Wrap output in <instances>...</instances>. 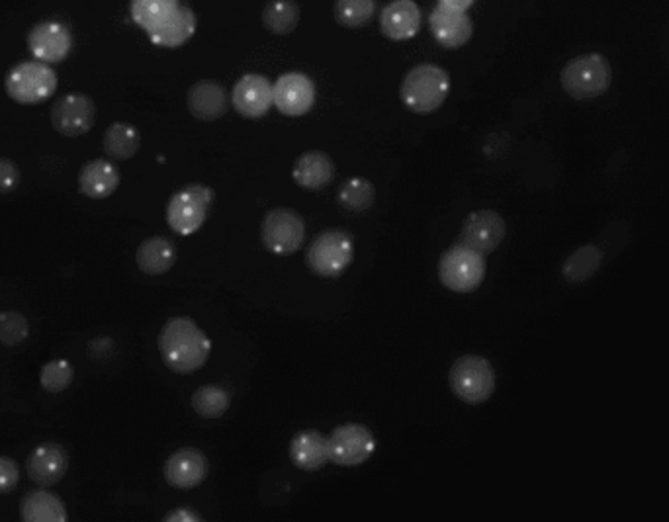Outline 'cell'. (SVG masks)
<instances>
[{
	"instance_id": "cb8c5ba5",
	"label": "cell",
	"mask_w": 669,
	"mask_h": 522,
	"mask_svg": "<svg viewBox=\"0 0 669 522\" xmlns=\"http://www.w3.org/2000/svg\"><path fill=\"white\" fill-rule=\"evenodd\" d=\"M137 268L147 276H163L176 263V247L173 240L163 235H153L143 240L135 253Z\"/></svg>"
},
{
	"instance_id": "4dcf8cb0",
	"label": "cell",
	"mask_w": 669,
	"mask_h": 522,
	"mask_svg": "<svg viewBox=\"0 0 669 522\" xmlns=\"http://www.w3.org/2000/svg\"><path fill=\"white\" fill-rule=\"evenodd\" d=\"M231 406V393L219 383H208L194 391V413L200 414L202 419H219L227 413Z\"/></svg>"
},
{
	"instance_id": "e575fe53",
	"label": "cell",
	"mask_w": 669,
	"mask_h": 522,
	"mask_svg": "<svg viewBox=\"0 0 669 522\" xmlns=\"http://www.w3.org/2000/svg\"><path fill=\"white\" fill-rule=\"evenodd\" d=\"M30 335V324L20 311L0 314V342L7 347L22 345Z\"/></svg>"
},
{
	"instance_id": "d4e9b609",
	"label": "cell",
	"mask_w": 669,
	"mask_h": 522,
	"mask_svg": "<svg viewBox=\"0 0 669 522\" xmlns=\"http://www.w3.org/2000/svg\"><path fill=\"white\" fill-rule=\"evenodd\" d=\"M68 506L63 499L48 491V488L30 491L20 503V521L24 522H65Z\"/></svg>"
},
{
	"instance_id": "5bb4252c",
	"label": "cell",
	"mask_w": 669,
	"mask_h": 522,
	"mask_svg": "<svg viewBox=\"0 0 669 522\" xmlns=\"http://www.w3.org/2000/svg\"><path fill=\"white\" fill-rule=\"evenodd\" d=\"M505 222L494 209H477L464 219L461 229V243L482 255H492L505 239Z\"/></svg>"
},
{
	"instance_id": "d6a6232c",
	"label": "cell",
	"mask_w": 669,
	"mask_h": 522,
	"mask_svg": "<svg viewBox=\"0 0 669 522\" xmlns=\"http://www.w3.org/2000/svg\"><path fill=\"white\" fill-rule=\"evenodd\" d=\"M603 263V250L595 245H586L577 249L564 265V278L568 283H584L589 276H594Z\"/></svg>"
},
{
	"instance_id": "f1b7e54d",
	"label": "cell",
	"mask_w": 669,
	"mask_h": 522,
	"mask_svg": "<svg viewBox=\"0 0 669 522\" xmlns=\"http://www.w3.org/2000/svg\"><path fill=\"white\" fill-rule=\"evenodd\" d=\"M301 10L296 0H267L263 24L275 35H288L300 24Z\"/></svg>"
},
{
	"instance_id": "9a60e30c",
	"label": "cell",
	"mask_w": 669,
	"mask_h": 522,
	"mask_svg": "<svg viewBox=\"0 0 669 522\" xmlns=\"http://www.w3.org/2000/svg\"><path fill=\"white\" fill-rule=\"evenodd\" d=\"M209 464L206 454L198 448H178L165 462L163 475L175 490H194L208 478Z\"/></svg>"
},
{
	"instance_id": "4316f807",
	"label": "cell",
	"mask_w": 669,
	"mask_h": 522,
	"mask_svg": "<svg viewBox=\"0 0 669 522\" xmlns=\"http://www.w3.org/2000/svg\"><path fill=\"white\" fill-rule=\"evenodd\" d=\"M181 4V0H132L130 12L135 24L151 35L175 17Z\"/></svg>"
},
{
	"instance_id": "f35d334b",
	"label": "cell",
	"mask_w": 669,
	"mask_h": 522,
	"mask_svg": "<svg viewBox=\"0 0 669 522\" xmlns=\"http://www.w3.org/2000/svg\"><path fill=\"white\" fill-rule=\"evenodd\" d=\"M476 0H439V4H444V7H451V9L456 10H466L472 9V4H474Z\"/></svg>"
},
{
	"instance_id": "7402d4cb",
	"label": "cell",
	"mask_w": 669,
	"mask_h": 522,
	"mask_svg": "<svg viewBox=\"0 0 669 522\" xmlns=\"http://www.w3.org/2000/svg\"><path fill=\"white\" fill-rule=\"evenodd\" d=\"M120 183V168L109 158H93L79 173V192L91 199L110 198Z\"/></svg>"
},
{
	"instance_id": "277c9868",
	"label": "cell",
	"mask_w": 669,
	"mask_h": 522,
	"mask_svg": "<svg viewBox=\"0 0 669 522\" xmlns=\"http://www.w3.org/2000/svg\"><path fill=\"white\" fill-rule=\"evenodd\" d=\"M354 260V237L347 229L331 227L319 233L311 240L310 249L306 253V263L311 273L334 280L352 265Z\"/></svg>"
},
{
	"instance_id": "9c48e42d",
	"label": "cell",
	"mask_w": 669,
	"mask_h": 522,
	"mask_svg": "<svg viewBox=\"0 0 669 522\" xmlns=\"http://www.w3.org/2000/svg\"><path fill=\"white\" fill-rule=\"evenodd\" d=\"M260 239L268 253L277 257L296 255L306 239V222L290 207H275L267 212L260 225Z\"/></svg>"
},
{
	"instance_id": "44dd1931",
	"label": "cell",
	"mask_w": 669,
	"mask_h": 522,
	"mask_svg": "<svg viewBox=\"0 0 669 522\" xmlns=\"http://www.w3.org/2000/svg\"><path fill=\"white\" fill-rule=\"evenodd\" d=\"M323 432L316 429L300 431L294 434L288 447V454L296 468L303 472H318L329 464V444Z\"/></svg>"
},
{
	"instance_id": "8d00e7d4",
	"label": "cell",
	"mask_w": 669,
	"mask_h": 522,
	"mask_svg": "<svg viewBox=\"0 0 669 522\" xmlns=\"http://www.w3.org/2000/svg\"><path fill=\"white\" fill-rule=\"evenodd\" d=\"M22 181L20 166L7 157H0V194H10L17 191Z\"/></svg>"
},
{
	"instance_id": "7c38bea8",
	"label": "cell",
	"mask_w": 669,
	"mask_h": 522,
	"mask_svg": "<svg viewBox=\"0 0 669 522\" xmlns=\"http://www.w3.org/2000/svg\"><path fill=\"white\" fill-rule=\"evenodd\" d=\"M318 100V89L310 76L303 73H285L272 84L275 109L288 117H300L310 114Z\"/></svg>"
},
{
	"instance_id": "6da1fadb",
	"label": "cell",
	"mask_w": 669,
	"mask_h": 522,
	"mask_svg": "<svg viewBox=\"0 0 669 522\" xmlns=\"http://www.w3.org/2000/svg\"><path fill=\"white\" fill-rule=\"evenodd\" d=\"M157 347L171 372L193 373L206 365L212 352V339L191 317H173L163 325Z\"/></svg>"
},
{
	"instance_id": "52a82bcc",
	"label": "cell",
	"mask_w": 669,
	"mask_h": 522,
	"mask_svg": "<svg viewBox=\"0 0 669 522\" xmlns=\"http://www.w3.org/2000/svg\"><path fill=\"white\" fill-rule=\"evenodd\" d=\"M214 204V191L208 184L191 183L181 186L167 204V224L176 235L191 237L200 229Z\"/></svg>"
},
{
	"instance_id": "2e32d148",
	"label": "cell",
	"mask_w": 669,
	"mask_h": 522,
	"mask_svg": "<svg viewBox=\"0 0 669 522\" xmlns=\"http://www.w3.org/2000/svg\"><path fill=\"white\" fill-rule=\"evenodd\" d=\"M231 104L239 116L259 120L272 109V83L259 73H247L235 83Z\"/></svg>"
},
{
	"instance_id": "484cf974",
	"label": "cell",
	"mask_w": 669,
	"mask_h": 522,
	"mask_svg": "<svg viewBox=\"0 0 669 522\" xmlns=\"http://www.w3.org/2000/svg\"><path fill=\"white\" fill-rule=\"evenodd\" d=\"M196 28H198V18L194 14V10L181 4V9L176 10L175 17L171 18L167 24L159 28L157 32L151 33L147 38L157 48L176 50V48H183L186 42L193 40Z\"/></svg>"
},
{
	"instance_id": "30bf717a",
	"label": "cell",
	"mask_w": 669,
	"mask_h": 522,
	"mask_svg": "<svg viewBox=\"0 0 669 522\" xmlns=\"http://www.w3.org/2000/svg\"><path fill=\"white\" fill-rule=\"evenodd\" d=\"M329 462L343 468H357L377 452V439L369 427L359 423H347L334 427L327 439Z\"/></svg>"
},
{
	"instance_id": "8992f818",
	"label": "cell",
	"mask_w": 669,
	"mask_h": 522,
	"mask_svg": "<svg viewBox=\"0 0 669 522\" xmlns=\"http://www.w3.org/2000/svg\"><path fill=\"white\" fill-rule=\"evenodd\" d=\"M485 278V255L464 243H454L439 258V280L454 294L476 291Z\"/></svg>"
},
{
	"instance_id": "4fadbf2b",
	"label": "cell",
	"mask_w": 669,
	"mask_h": 522,
	"mask_svg": "<svg viewBox=\"0 0 669 522\" xmlns=\"http://www.w3.org/2000/svg\"><path fill=\"white\" fill-rule=\"evenodd\" d=\"M28 50L35 61L48 65L61 63L73 50V33L58 20H43L28 32Z\"/></svg>"
},
{
	"instance_id": "74e56055",
	"label": "cell",
	"mask_w": 669,
	"mask_h": 522,
	"mask_svg": "<svg viewBox=\"0 0 669 522\" xmlns=\"http://www.w3.org/2000/svg\"><path fill=\"white\" fill-rule=\"evenodd\" d=\"M165 522H175V521H188V522H200L204 521L202 519L200 513L198 511H194V509H186V506H181V509H175V511H168L167 516L163 519Z\"/></svg>"
},
{
	"instance_id": "5b68a950",
	"label": "cell",
	"mask_w": 669,
	"mask_h": 522,
	"mask_svg": "<svg viewBox=\"0 0 669 522\" xmlns=\"http://www.w3.org/2000/svg\"><path fill=\"white\" fill-rule=\"evenodd\" d=\"M58 73L42 61H20L4 79V91L10 100L22 106L43 104L58 92Z\"/></svg>"
},
{
	"instance_id": "ac0fdd59",
	"label": "cell",
	"mask_w": 669,
	"mask_h": 522,
	"mask_svg": "<svg viewBox=\"0 0 669 522\" xmlns=\"http://www.w3.org/2000/svg\"><path fill=\"white\" fill-rule=\"evenodd\" d=\"M28 478L40 488L58 485L59 481L68 475L69 452L68 448L58 442H43L32 450L25 462Z\"/></svg>"
},
{
	"instance_id": "83f0119b",
	"label": "cell",
	"mask_w": 669,
	"mask_h": 522,
	"mask_svg": "<svg viewBox=\"0 0 669 522\" xmlns=\"http://www.w3.org/2000/svg\"><path fill=\"white\" fill-rule=\"evenodd\" d=\"M102 147L109 157L116 161H130L137 155L142 147V135L135 130V125L127 122H114L109 130L104 132Z\"/></svg>"
},
{
	"instance_id": "f546056e",
	"label": "cell",
	"mask_w": 669,
	"mask_h": 522,
	"mask_svg": "<svg viewBox=\"0 0 669 522\" xmlns=\"http://www.w3.org/2000/svg\"><path fill=\"white\" fill-rule=\"evenodd\" d=\"M374 199H377L374 184L370 183L369 178H362V176H354V178L344 181L339 192H337L339 206L347 209V212H352V214L367 212V209L374 206Z\"/></svg>"
},
{
	"instance_id": "7a4b0ae2",
	"label": "cell",
	"mask_w": 669,
	"mask_h": 522,
	"mask_svg": "<svg viewBox=\"0 0 669 522\" xmlns=\"http://www.w3.org/2000/svg\"><path fill=\"white\" fill-rule=\"evenodd\" d=\"M451 92V75L443 66L421 63L403 76L400 99L413 114L428 116L441 109Z\"/></svg>"
},
{
	"instance_id": "8fae6325",
	"label": "cell",
	"mask_w": 669,
	"mask_h": 522,
	"mask_svg": "<svg viewBox=\"0 0 669 522\" xmlns=\"http://www.w3.org/2000/svg\"><path fill=\"white\" fill-rule=\"evenodd\" d=\"M96 104L83 92H69L51 109V125L65 137H81L93 130Z\"/></svg>"
},
{
	"instance_id": "603a6c76",
	"label": "cell",
	"mask_w": 669,
	"mask_h": 522,
	"mask_svg": "<svg viewBox=\"0 0 669 522\" xmlns=\"http://www.w3.org/2000/svg\"><path fill=\"white\" fill-rule=\"evenodd\" d=\"M186 104L196 120L216 122L219 117L226 116L229 106L226 86L216 81H198L188 89Z\"/></svg>"
},
{
	"instance_id": "e0dca14e",
	"label": "cell",
	"mask_w": 669,
	"mask_h": 522,
	"mask_svg": "<svg viewBox=\"0 0 669 522\" xmlns=\"http://www.w3.org/2000/svg\"><path fill=\"white\" fill-rule=\"evenodd\" d=\"M429 28L435 42L444 50H461L474 35V22L464 10L439 4L429 17Z\"/></svg>"
},
{
	"instance_id": "d6986e66",
	"label": "cell",
	"mask_w": 669,
	"mask_h": 522,
	"mask_svg": "<svg viewBox=\"0 0 669 522\" xmlns=\"http://www.w3.org/2000/svg\"><path fill=\"white\" fill-rule=\"evenodd\" d=\"M380 30L388 40L408 42L421 30V9L415 0H392L380 14Z\"/></svg>"
},
{
	"instance_id": "d590c367",
	"label": "cell",
	"mask_w": 669,
	"mask_h": 522,
	"mask_svg": "<svg viewBox=\"0 0 669 522\" xmlns=\"http://www.w3.org/2000/svg\"><path fill=\"white\" fill-rule=\"evenodd\" d=\"M20 483V465L10 457H0V495H9Z\"/></svg>"
},
{
	"instance_id": "ffe728a7",
	"label": "cell",
	"mask_w": 669,
	"mask_h": 522,
	"mask_svg": "<svg viewBox=\"0 0 669 522\" xmlns=\"http://www.w3.org/2000/svg\"><path fill=\"white\" fill-rule=\"evenodd\" d=\"M333 158L326 151H306L296 158L292 166L294 183L306 191L318 192L327 188L334 181Z\"/></svg>"
},
{
	"instance_id": "3957f363",
	"label": "cell",
	"mask_w": 669,
	"mask_h": 522,
	"mask_svg": "<svg viewBox=\"0 0 669 522\" xmlns=\"http://www.w3.org/2000/svg\"><path fill=\"white\" fill-rule=\"evenodd\" d=\"M560 83L572 99H599L611 86V63L603 53L577 55L562 69Z\"/></svg>"
},
{
	"instance_id": "ba28073f",
	"label": "cell",
	"mask_w": 669,
	"mask_h": 522,
	"mask_svg": "<svg viewBox=\"0 0 669 522\" xmlns=\"http://www.w3.org/2000/svg\"><path fill=\"white\" fill-rule=\"evenodd\" d=\"M449 383L456 398L466 406H482L494 396L495 370L492 362L477 355H464L454 360Z\"/></svg>"
},
{
	"instance_id": "836d02e7",
	"label": "cell",
	"mask_w": 669,
	"mask_h": 522,
	"mask_svg": "<svg viewBox=\"0 0 669 522\" xmlns=\"http://www.w3.org/2000/svg\"><path fill=\"white\" fill-rule=\"evenodd\" d=\"M75 380V366L68 358H53L40 370V386L48 393H61Z\"/></svg>"
},
{
	"instance_id": "1f68e13d",
	"label": "cell",
	"mask_w": 669,
	"mask_h": 522,
	"mask_svg": "<svg viewBox=\"0 0 669 522\" xmlns=\"http://www.w3.org/2000/svg\"><path fill=\"white\" fill-rule=\"evenodd\" d=\"M334 20L349 30H359L377 17V0H334Z\"/></svg>"
}]
</instances>
